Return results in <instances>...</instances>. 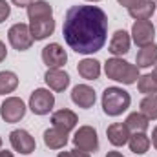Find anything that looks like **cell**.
<instances>
[{"mask_svg":"<svg viewBox=\"0 0 157 157\" xmlns=\"http://www.w3.org/2000/svg\"><path fill=\"white\" fill-rule=\"evenodd\" d=\"M29 31L33 40H46L55 31V20L51 18H40V20H29Z\"/></svg>","mask_w":157,"mask_h":157,"instance_id":"cell-16","label":"cell"},{"mask_svg":"<svg viewBox=\"0 0 157 157\" xmlns=\"http://www.w3.org/2000/svg\"><path fill=\"white\" fill-rule=\"evenodd\" d=\"M119 4L122 6V7H126V9H130V7H133V6H137V4H141L143 0H117Z\"/></svg>","mask_w":157,"mask_h":157,"instance_id":"cell-29","label":"cell"},{"mask_svg":"<svg viewBox=\"0 0 157 157\" xmlns=\"http://www.w3.org/2000/svg\"><path fill=\"white\" fill-rule=\"evenodd\" d=\"M150 141H152V144H154V148L157 150V126L154 128V130H152V139H150Z\"/></svg>","mask_w":157,"mask_h":157,"instance_id":"cell-32","label":"cell"},{"mask_svg":"<svg viewBox=\"0 0 157 157\" xmlns=\"http://www.w3.org/2000/svg\"><path fill=\"white\" fill-rule=\"evenodd\" d=\"M55 106V95L46 90V88H37L33 90V93L29 95V104L28 108L35 113V115H48Z\"/></svg>","mask_w":157,"mask_h":157,"instance_id":"cell-5","label":"cell"},{"mask_svg":"<svg viewBox=\"0 0 157 157\" xmlns=\"http://www.w3.org/2000/svg\"><path fill=\"white\" fill-rule=\"evenodd\" d=\"M137 90L143 95H157V78L154 73H146L137 78Z\"/></svg>","mask_w":157,"mask_h":157,"instance_id":"cell-25","label":"cell"},{"mask_svg":"<svg viewBox=\"0 0 157 157\" xmlns=\"http://www.w3.org/2000/svg\"><path fill=\"white\" fill-rule=\"evenodd\" d=\"M7 40L11 44L13 49L17 51H28L31 46H33V37H31V31H29V24H13L7 31Z\"/></svg>","mask_w":157,"mask_h":157,"instance_id":"cell-4","label":"cell"},{"mask_svg":"<svg viewBox=\"0 0 157 157\" xmlns=\"http://www.w3.org/2000/svg\"><path fill=\"white\" fill-rule=\"evenodd\" d=\"M157 64V44H148L144 48H141L137 51V57H135V66L139 70H146V68H152Z\"/></svg>","mask_w":157,"mask_h":157,"instance_id":"cell-18","label":"cell"},{"mask_svg":"<svg viewBox=\"0 0 157 157\" xmlns=\"http://www.w3.org/2000/svg\"><path fill=\"white\" fill-rule=\"evenodd\" d=\"M40 57H42V62L48 66V70H51V68H62L68 62L66 49L60 44H57V42H51V44L44 46Z\"/></svg>","mask_w":157,"mask_h":157,"instance_id":"cell-8","label":"cell"},{"mask_svg":"<svg viewBox=\"0 0 157 157\" xmlns=\"http://www.w3.org/2000/svg\"><path fill=\"white\" fill-rule=\"evenodd\" d=\"M11 15V6L6 2V0H0V24L6 22Z\"/></svg>","mask_w":157,"mask_h":157,"instance_id":"cell-27","label":"cell"},{"mask_svg":"<svg viewBox=\"0 0 157 157\" xmlns=\"http://www.w3.org/2000/svg\"><path fill=\"white\" fill-rule=\"evenodd\" d=\"M77 71L86 80H97L101 77V62L97 59H82L77 64Z\"/></svg>","mask_w":157,"mask_h":157,"instance_id":"cell-20","label":"cell"},{"mask_svg":"<svg viewBox=\"0 0 157 157\" xmlns=\"http://www.w3.org/2000/svg\"><path fill=\"white\" fill-rule=\"evenodd\" d=\"M57 157H91L88 152H82V150H70V152H59Z\"/></svg>","mask_w":157,"mask_h":157,"instance_id":"cell-28","label":"cell"},{"mask_svg":"<svg viewBox=\"0 0 157 157\" xmlns=\"http://www.w3.org/2000/svg\"><path fill=\"white\" fill-rule=\"evenodd\" d=\"M62 37L80 55H93L108 39V15L97 6H71L64 15Z\"/></svg>","mask_w":157,"mask_h":157,"instance_id":"cell-1","label":"cell"},{"mask_svg":"<svg viewBox=\"0 0 157 157\" xmlns=\"http://www.w3.org/2000/svg\"><path fill=\"white\" fill-rule=\"evenodd\" d=\"M51 124L66 133H70L71 130H75L78 124V117L75 112L68 110V108H62V110H57L53 115H51Z\"/></svg>","mask_w":157,"mask_h":157,"instance_id":"cell-12","label":"cell"},{"mask_svg":"<svg viewBox=\"0 0 157 157\" xmlns=\"http://www.w3.org/2000/svg\"><path fill=\"white\" fill-rule=\"evenodd\" d=\"M104 73L106 77L121 82L124 86H132L137 82V78L141 77L139 68L135 64H130L128 60H122V57H112L106 60L104 64Z\"/></svg>","mask_w":157,"mask_h":157,"instance_id":"cell-2","label":"cell"},{"mask_svg":"<svg viewBox=\"0 0 157 157\" xmlns=\"http://www.w3.org/2000/svg\"><path fill=\"white\" fill-rule=\"evenodd\" d=\"M139 108L141 113L148 117V121H157V95H144Z\"/></svg>","mask_w":157,"mask_h":157,"instance_id":"cell-26","label":"cell"},{"mask_svg":"<svg viewBox=\"0 0 157 157\" xmlns=\"http://www.w3.org/2000/svg\"><path fill=\"white\" fill-rule=\"evenodd\" d=\"M155 0H143L141 4L133 6L128 9V15L133 18V20H150L152 15L155 13Z\"/></svg>","mask_w":157,"mask_h":157,"instance_id":"cell-21","label":"cell"},{"mask_svg":"<svg viewBox=\"0 0 157 157\" xmlns=\"http://www.w3.org/2000/svg\"><path fill=\"white\" fill-rule=\"evenodd\" d=\"M73 146L77 150L88 152V154H95L99 150V135L97 130L93 126H80L75 135H73Z\"/></svg>","mask_w":157,"mask_h":157,"instance_id":"cell-6","label":"cell"},{"mask_svg":"<svg viewBox=\"0 0 157 157\" xmlns=\"http://www.w3.org/2000/svg\"><path fill=\"white\" fill-rule=\"evenodd\" d=\"M86 2H101V0H86Z\"/></svg>","mask_w":157,"mask_h":157,"instance_id":"cell-36","label":"cell"},{"mask_svg":"<svg viewBox=\"0 0 157 157\" xmlns=\"http://www.w3.org/2000/svg\"><path fill=\"white\" fill-rule=\"evenodd\" d=\"M71 101L73 104L82 108V110H90L93 108L95 101H97V95H95V90L88 84H77L73 90H71Z\"/></svg>","mask_w":157,"mask_h":157,"instance_id":"cell-11","label":"cell"},{"mask_svg":"<svg viewBox=\"0 0 157 157\" xmlns=\"http://www.w3.org/2000/svg\"><path fill=\"white\" fill-rule=\"evenodd\" d=\"M132 40L139 46V48H144L148 44H154L155 39V28L150 20H135L133 26H132V33H130Z\"/></svg>","mask_w":157,"mask_h":157,"instance_id":"cell-9","label":"cell"},{"mask_svg":"<svg viewBox=\"0 0 157 157\" xmlns=\"http://www.w3.org/2000/svg\"><path fill=\"white\" fill-rule=\"evenodd\" d=\"M28 112V106L24 104L22 99L18 97H7L2 104H0V117L9 124H15L18 121H22Z\"/></svg>","mask_w":157,"mask_h":157,"instance_id":"cell-7","label":"cell"},{"mask_svg":"<svg viewBox=\"0 0 157 157\" xmlns=\"http://www.w3.org/2000/svg\"><path fill=\"white\" fill-rule=\"evenodd\" d=\"M126 128L130 130V133H146V130L150 128V121L148 117H144L141 112H133L130 113L126 121H124Z\"/></svg>","mask_w":157,"mask_h":157,"instance_id":"cell-22","label":"cell"},{"mask_svg":"<svg viewBox=\"0 0 157 157\" xmlns=\"http://www.w3.org/2000/svg\"><path fill=\"white\" fill-rule=\"evenodd\" d=\"M44 80H46V84H48V88L49 90H53V91H64L68 86H70V75L62 70V68H51V70H48L46 71V75H44Z\"/></svg>","mask_w":157,"mask_h":157,"instance_id":"cell-14","label":"cell"},{"mask_svg":"<svg viewBox=\"0 0 157 157\" xmlns=\"http://www.w3.org/2000/svg\"><path fill=\"white\" fill-rule=\"evenodd\" d=\"M128 146H130V152H133L135 155H143L150 150L152 141L146 133H132L130 141H128Z\"/></svg>","mask_w":157,"mask_h":157,"instance_id":"cell-23","label":"cell"},{"mask_svg":"<svg viewBox=\"0 0 157 157\" xmlns=\"http://www.w3.org/2000/svg\"><path fill=\"white\" fill-rule=\"evenodd\" d=\"M42 137H44V144L49 150H62L68 144V141H70L68 139V133L62 132V130H59V128H55V126L48 128Z\"/></svg>","mask_w":157,"mask_h":157,"instance_id":"cell-17","label":"cell"},{"mask_svg":"<svg viewBox=\"0 0 157 157\" xmlns=\"http://www.w3.org/2000/svg\"><path fill=\"white\" fill-rule=\"evenodd\" d=\"M154 75H155V78H157V64H155V68H154Z\"/></svg>","mask_w":157,"mask_h":157,"instance_id":"cell-35","label":"cell"},{"mask_svg":"<svg viewBox=\"0 0 157 157\" xmlns=\"http://www.w3.org/2000/svg\"><path fill=\"white\" fill-rule=\"evenodd\" d=\"M18 88V77L15 71H0V95L13 93Z\"/></svg>","mask_w":157,"mask_h":157,"instance_id":"cell-24","label":"cell"},{"mask_svg":"<svg viewBox=\"0 0 157 157\" xmlns=\"http://www.w3.org/2000/svg\"><path fill=\"white\" fill-rule=\"evenodd\" d=\"M106 157H122V154H121V152H108Z\"/></svg>","mask_w":157,"mask_h":157,"instance_id":"cell-34","label":"cell"},{"mask_svg":"<svg viewBox=\"0 0 157 157\" xmlns=\"http://www.w3.org/2000/svg\"><path fill=\"white\" fill-rule=\"evenodd\" d=\"M130 135H132V133H130V130L126 128L124 122H113V124H110L108 130H106V137H108L110 144L115 146V148L128 144Z\"/></svg>","mask_w":157,"mask_h":157,"instance_id":"cell-15","label":"cell"},{"mask_svg":"<svg viewBox=\"0 0 157 157\" xmlns=\"http://www.w3.org/2000/svg\"><path fill=\"white\" fill-rule=\"evenodd\" d=\"M6 57H7V48H6V44L0 40V62H4Z\"/></svg>","mask_w":157,"mask_h":157,"instance_id":"cell-31","label":"cell"},{"mask_svg":"<svg viewBox=\"0 0 157 157\" xmlns=\"http://www.w3.org/2000/svg\"><path fill=\"white\" fill-rule=\"evenodd\" d=\"M0 148H2V137H0Z\"/></svg>","mask_w":157,"mask_h":157,"instance_id":"cell-37","label":"cell"},{"mask_svg":"<svg viewBox=\"0 0 157 157\" xmlns=\"http://www.w3.org/2000/svg\"><path fill=\"white\" fill-rule=\"evenodd\" d=\"M29 20H40V18H51L53 17V6L46 0H33L26 7Z\"/></svg>","mask_w":157,"mask_h":157,"instance_id":"cell-19","label":"cell"},{"mask_svg":"<svg viewBox=\"0 0 157 157\" xmlns=\"http://www.w3.org/2000/svg\"><path fill=\"white\" fill-rule=\"evenodd\" d=\"M9 143H11V146H13L15 152L24 154V155L33 154L35 148H37V143H35L33 135L28 130H22V128L20 130H13L9 133Z\"/></svg>","mask_w":157,"mask_h":157,"instance_id":"cell-10","label":"cell"},{"mask_svg":"<svg viewBox=\"0 0 157 157\" xmlns=\"http://www.w3.org/2000/svg\"><path fill=\"white\" fill-rule=\"evenodd\" d=\"M31 2H33V0H11V4L17 6V7H28Z\"/></svg>","mask_w":157,"mask_h":157,"instance_id":"cell-30","label":"cell"},{"mask_svg":"<svg viewBox=\"0 0 157 157\" xmlns=\"http://www.w3.org/2000/svg\"><path fill=\"white\" fill-rule=\"evenodd\" d=\"M130 46H132V37L128 31L124 29H117L113 35H112V40L108 44V51L113 55V57H122L130 51Z\"/></svg>","mask_w":157,"mask_h":157,"instance_id":"cell-13","label":"cell"},{"mask_svg":"<svg viewBox=\"0 0 157 157\" xmlns=\"http://www.w3.org/2000/svg\"><path fill=\"white\" fill-rule=\"evenodd\" d=\"M0 157H15V155H13V152H9V150H0Z\"/></svg>","mask_w":157,"mask_h":157,"instance_id":"cell-33","label":"cell"},{"mask_svg":"<svg viewBox=\"0 0 157 157\" xmlns=\"http://www.w3.org/2000/svg\"><path fill=\"white\" fill-rule=\"evenodd\" d=\"M101 102H102V112L108 117H119L130 108L132 95L126 90L119 88V86H110L102 91Z\"/></svg>","mask_w":157,"mask_h":157,"instance_id":"cell-3","label":"cell"}]
</instances>
